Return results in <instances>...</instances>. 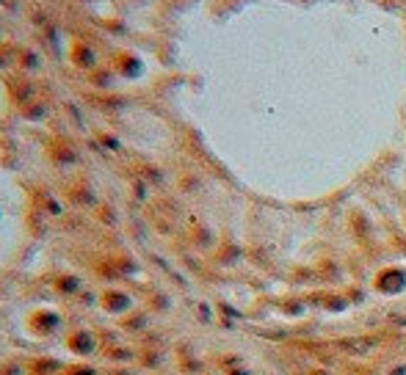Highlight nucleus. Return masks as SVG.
<instances>
[{"mask_svg":"<svg viewBox=\"0 0 406 375\" xmlns=\"http://www.w3.org/2000/svg\"><path fill=\"white\" fill-rule=\"evenodd\" d=\"M116 66H119L125 75H128V72H133V75L141 72V64L135 61L133 52H119V55H116Z\"/></svg>","mask_w":406,"mask_h":375,"instance_id":"nucleus-1","label":"nucleus"},{"mask_svg":"<svg viewBox=\"0 0 406 375\" xmlns=\"http://www.w3.org/2000/svg\"><path fill=\"white\" fill-rule=\"evenodd\" d=\"M0 3H3V0H0Z\"/></svg>","mask_w":406,"mask_h":375,"instance_id":"nucleus-3","label":"nucleus"},{"mask_svg":"<svg viewBox=\"0 0 406 375\" xmlns=\"http://www.w3.org/2000/svg\"><path fill=\"white\" fill-rule=\"evenodd\" d=\"M72 58H75L78 66H91V64H94V52H91V47H86V45H75Z\"/></svg>","mask_w":406,"mask_h":375,"instance_id":"nucleus-2","label":"nucleus"}]
</instances>
